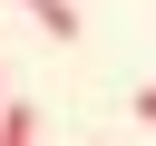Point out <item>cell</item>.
I'll return each mask as SVG.
<instances>
[{"mask_svg": "<svg viewBox=\"0 0 156 146\" xmlns=\"http://www.w3.org/2000/svg\"><path fill=\"white\" fill-rule=\"evenodd\" d=\"M20 10H29L49 39H78V0H20Z\"/></svg>", "mask_w": 156, "mask_h": 146, "instance_id": "cell-1", "label": "cell"}, {"mask_svg": "<svg viewBox=\"0 0 156 146\" xmlns=\"http://www.w3.org/2000/svg\"><path fill=\"white\" fill-rule=\"evenodd\" d=\"M0 146H39V117H29V107H10V117H0Z\"/></svg>", "mask_w": 156, "mask_h": 146, "instance_id": "cell-2", "label": "cell"}, {"mask_svg": "<svg viewBox=\"0 0 156 146\" xmlns=\"http://www.w3.org/2000/svg\"><path fill=\"white\" fill-rule=\"evenodd\" d=\"M136 117H146V127H156V88H136Z\"/></svg>", "mask_w": 156, "mask_h": 146, "instance_id": "cell-3", "label": "cell"}, {"mask_svg": "<svg viewBox=\"0 0 156 146\" xmlns=\"http://www.w3.org/2000/svg\"><path fill=\"white\" fill-rule=\"evenodd\" d=\"M0 88H10V68H0ZM0 117H10V97H0Z\"/></svg>", "mask_w": 156, "mask_h": 146, "instance_id": "cell-4", "label": "cell"}]
</instances>
